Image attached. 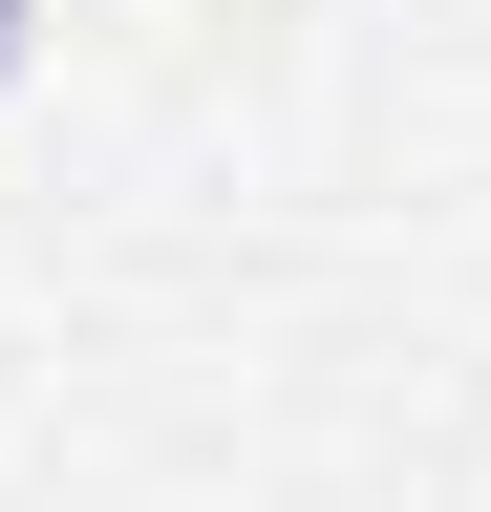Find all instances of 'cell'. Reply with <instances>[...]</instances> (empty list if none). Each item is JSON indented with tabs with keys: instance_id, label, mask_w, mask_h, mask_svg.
<instances>
[{
	"instance_id": "1",
	"label": "cell",
	"mask_w": 491,
	"mask_h": 512,
	"mask_svg": "<svg viewBox=\"0 0 491 512\" xmlns=\"http://www.w3.org/2000/svg\"><path fill=\"white\" fill-rule=\"evenodd\" d=\"M22 43H43V0H0V86H22Z\"/></svg>"
}]
</instances>
